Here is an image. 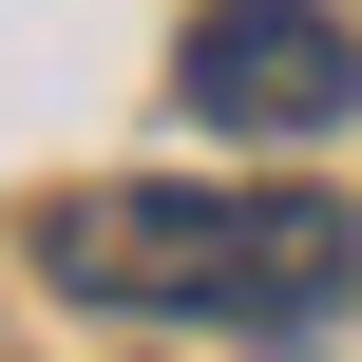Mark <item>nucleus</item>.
Here are the masks:
<instances>
[{"instance_id":"2","label":"nucleus","mask_w":362,"mask_h":362,"mask_svg":"<svg viewBox=\"0 0 362 362\" xmlns=\"http://www.w3.org/2000/svg\"><path fill=\"white\" fill-rule=\"evenodd\" d=\"M172 95H191L210 134H344L362 115V38L325 0H210V19L172 38Z\"/></svg>"},{"instance_id":"1","label":"nucleus","mask_w":362,"mask_h":362,"mask_svg":"<svg viewBox=\"0 0 362 362\" xmlns=\"http://www.w3.org/2000/svg\"><path fill=\"white\" fill-rule=\"evenodd\" d=\"M38 267H57L76 305H172V325H267V344H305V325H344L362 229L305 210V191H76V210L38 229Z\"/></svg>"}]
</instances>
